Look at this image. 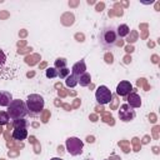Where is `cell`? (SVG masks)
<instances>
[{"instance_id": "obj_1", "label": "cell", "mask_w": 160, "mask_h": 160, "mask_svg": "<svg viewBox=\"0 0 160 160\" xmlns=\"http://www.w3.org/2000/svg\"><path fill=\"white\" fill-rule=\"evenodd\" d=\"M99 41L100 44L105 48V49H111L114 45L118 44V34H116V29L114 26H105L100 30L99 34Z\"/></svg>"}, {"instance_id": "obj_2", "label": "cell", "mask_w": 160, "mask_h": 160, "mask_svg": "<svg viewBox=\"0 0 160 160\" xmlns=\"http://www.w3.org/2000/svg\"><path fill=\"white\" fill-rule=\"evenodd\" d=\"M6 112H8L9 118L12 119V120L24 119L28 115V108H26V104L22 100H20V99H12V101L8 106Z\"/></svg>"}, {"instance_id": "obj_3", "label": "cell", "mask_w": 160, "mask_h": 160, "mask_svg": "<svg viewBox=\"0 0 160 160\" xmlns=\"http://www.w3.org/2000/svg\"><path fill=\"white\" fill-rule=\"evenodd\" d=\"M26 108H28V114L30 116H38L42 110H44V98L39 94H30L26 99Z\"/></svg>"}, {"instance_id": "obj_4", "label": "cell", "mask_w": 160, "mask_h": 160, "mask_svg": "<svg viewBox=\"0 0 160 160\" xmlns=\"http://www.w3.org/2000/svg\"><path fill=\"white\" fill-rule=\"evenodd\" d=\"M65 146H66V150H68V152H69L70 155L76 156V155H80V154L82 152L84 142H82L79 138L71 136V138H68V139H66Z\"/></svg>"}, {"instance_id": "obj_5", "label": "cell", "mask_w": 160, "mask_h": 160, "mask_svg": "<svg viewBox=\"0 0 160 160\" xmlns=\"http://www.w3.org/2000/svg\"><path fill=\"white\" fill-rule=\"evenodd\" d=\"M95 99H96V101H98L99 104L105 105V104H109V102L111 101L112 94H111V91L109 90L108 86L100 85V86L96 89V91H95Z\"/></svg>"}, {"instance_id": "obj_6", "label": "cell", "mask_w": 160, "mask_h": 160, "mask_svg": "<svg viewBox=\"0 0 160 160\" xmlns=\"http://www.w3.org/2000/svg\"><path fill=\"white\" fill-rule=\"evenodd\" d=\"M135 110H134V108H131L129 104H122L121 106H120V109H119V118H120V120L121 121H124V122H129V121H131L134 118H135Z\"/></svg>"}, {"instance_id": "obj_7", "label": "cell", "mask_w": 160, "mask_h": 160, "mask_svg": "<svg viewBox=\"0 0 160 160\" xmlns=\"http://www.w3.org/2000/svg\"><path fill=\"white\" fill-rule=\"evenodd\" d=\"M131 91H132V85L130 84V81L122 80V81H120V82L118 84V86H116V94L120 95V96H122V98L128 96Z\"/></svg>"}, {"instance_id": "obj_8", "label": "cell", "mask_w": 160, "mask_h": 160, "mask_svg": "<svg viewBox=\"0 0 160 160\" xmlns=\"http://www.w3.org/2000/svg\"><path fill=\"white\" fill-rule=\"evenodd\" d=\"M86 71V65H85V61L84 60H80L78 62H75L72 65V69H71V74L76 78H79L81 74H84Z\"/></svg>"}, {"instance_id": "obj_9", "label": "cell", "mask_w": 160, "mask_h": 160, "mask_svg": "<svg viewBox=\"0 0 160 160\" xmlns=\"http://www.w3.org/2000/svg\"><path fill=\"white\" fill-rule=\"evenodd\" d=\"M12 139L15 140H25L28 138V129L26 128H14L12 134H11Z\"/></svg>"}, {"instance_id": "obj_10", "label": "cell", "mask_w": 160, "mask_h": 160, "mask_svg": "<svg viewBox=\"0 0 160 160\" xmlns=\"http://www.w3.org/2000/svg\"><path fill=\"white\" fill-rule=\"evenodd\" d=\"M128 102L126 104H129L131 108H140L141 106V99H140V96L138 95V94H134V92H130L129 95H128Z\"/></svg>"}, {"instance_id": "obj_11", "label": "cell", "mask_w": 160, "mask_h": 160, "mask_svg": "<svg viewBox=\"0 0 160 160\" xmlns=\"http://www.w3.org/2000/svg\"><path fill=\"white\" fill-rule=\"evenodd\" d=\"M11 101H12V95H11V92L5 91V90L0 91V106L8 108Z\"/></svg>"}, {"instance_id": "obj_12", "label": "cell", "mask_w": 160, "mask_h": 160, "mask_svg": "<svg viewBox=\"0 0 160 160\" xmlns=\"http://www.w3.org/2000/svg\"><path fill=\"white\" fill-rule=\"evenodd\" d=\"M116 34H118V38H125L130 34V28L126 24H121L116 28Z\"/></svg>"}, {"instance_id": "obj_13", "label": "cell", "mask_w": 160, "mask_h": 160, "mask_svg": "<svg viewBox=\"0 0 160 160\" xmlns=\"http://www.w3.org/2000/svg\"><path fill=\"white\" fill-rule=\"evenodd\" d=\"M90 81H91V76L88 71H85L78 78V84H80V86H88L90 85Z\"/></svg>"}, {"instance_id": "obj_14", "label": "cell", "mask_w": 160, "mask_h": 160, "mask_svg": "<svg viewBox=\"0 0 160 160\" xmlns=\"http://www.w3.org/2000/svg\"><path fill=\"white\" fill-rule=\"evenodd\" d=\"M65 85H66L68 88H75V86L78 85V78L74 76L72 74L68 75V76L65 78Z\"/></svg>"}, {"instance_id": "obj_15", "label": "cell", "mask_w": 160, "mask_h": 160, "mask_svg": "<svg viewBox=\"0 0 160 160\" xmlns=\"http://www.w3.org/2000/svg\"><path fill=\"white\" fill-rule=\"evenodd\" d=\"M66 64H68L66 59H64V58H59V59L55 60V62H54V68H55L56 70H59V69L66 68Z\"/></svg>"}, {"instance_id": "obj_16", "label": "cell", "mask_w": 160, "mask_h": 160, "mask_svg": "<svg viewBox=\"0 0 160 160\" xmlns=\"http://www.w3.org/2000/svg\"><path fill=\"white\" fill-rule=\"evenodd\" d=\"M45 74H46V78H49V79L58 78V70H56L55 68H48Z\"/></svg>"}, {"instance_id": "obj_17", "label": "cell", "mask_w": 160, "mask_h": 160, "mask_svg": "<svg viewBox=\"0 0 160 160\" xmlns=\"http://www.w3.org/2000/svg\"><path fill=\"white\" fill-rule=\"evenodd\" d=\"M14 128H28V121L25 119L14 120Z\"/></svg>"}, {"instance_id": "obj_18", "label": "cell", "mask_w": 160, "mask_h": 160, "mask_svg": "<svg viewBox=\"0 0 160 160\" xmlns=\"http://www.w3.org/2000/svg\"><path fill=\"white\" fill-rule=\"evenodd\" d=\"M9 120H10V118H9L8 112H6V111H0V125L8 124Z\"/></svg>"}, {"instance_id": "obj_19", "label": "cell", "mask_w": 160, "mask_h": 160, "mask_svg": "<svg viewBox=\"0 0 160 160\" xmlns=\"http://www.w3.org/2000/svg\"><path fill=\"white\" fill-rule=\"evenodd\" d=\"M68 75H70V70L68 68H62V69H59L58 70V76L60 79H65Z\"/></svg>"}, {"instance_id": "obj_20", "label": "cell", "mask_w": 160, "mask_h": 160, "mask_svg": "<svg viewBox=\"0 0 160 160\" xmlns=\"http://www.w3.org/2000/svg\"><path fill=\"white\" fill-rule=\"evenodd\" d=\"M5 60H6V56H5V54H4L2 51H0V64H2Z\"/></svg>"}, {"instance_id": "obj_21", "label": "cell", "mask_w": 160, "mask_h": 160, "mask_svg": "<svg viewBox=\"0 0 160 160\" xmlns=\"http://www.w3.org/2000/svg\"><path fill=\"white\" fill-rule=\"evenodd\" d=\"M88 141H89V142H92V141H94V139H92V138H88Z\"/></svg>"}, {"instance_id": "obj_22", "label": "cell", "mask_w": 160, "mask_h": 160, "mask_svg": "<svg viewBox=\"0 0 160 160\" xmlns=\"http://www.w3.org/2000/svg\"><path fill=\"white\" fill-rule=\"evenodd\" d=\"M50 160H62V159H60V158H51Z\"/></svg>"}]
</instances>
